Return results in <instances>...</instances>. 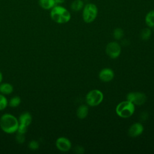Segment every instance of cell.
I'll return each instance as SVG.
<instances>
[{"instance_id": "7402d4cb", "label": "cell", "mask_w": 154, "mask_h": 154, "mask_svg": "<svg viewBox=\"0 0 154 154\" xmlns=\"http://www.w3.org/2000/svg\"><path fill=\"white\" fill-rule=\"evenodd\" d=\"M28 128V126H26V125H25L19 123L16 132H17V133H19V134H25L27 132Z\"/></svg>"}, {"instance_id": "603a6c76", "label": "cell", "mask_w": 154, "mask_h": 154, "mask_svg": "<svg viewBox=\"0 0 154 154\" xmlns=\"http://www.w3.org/2000/svg\"><path fill=\"white\" fill-rule=\"evenodd\" d=\"M25 137L24 136V134L17 133L16 135V141H17V143L22 144L25 142Z\"/></svg>"}, {"instance_id": "cb8c5ba5", "label": "cell", "mask_w": 154, "mask_h": 154, "mask_svg": "<svg viewBox=\"0 0 154 154\" xmlns=\"http://www.w3.org/2000/svg\"><path fill=\"white\" fill-rule=\"evenodd\" d=\"M66 0H55L56 5H62L64 3Z\"/></svg>"}, {"instance_id": "484cf974", "label": "cell", "mask_w": 154, "mask_h": 154, "mask_svg": "<svg viewBox=\"0 0 154 154\" xmlns=\"http://www.w3.org/2000/svg\"><path fill=\"white\" fill-rule=\"evenodd\" d=\"M2 79H3V75H2V73L1 71L0 70V84L2 82Z\"/></svg>"}, {"instance_id": "5b68a950", "label": "cell", "mask_w": 154, "mask_h": 154, "mask_svg": "<svg viewBox=\"0 0 154 154\" xmlns=\"http://www.w3.org/2000/svg\"><path fill=\"white\" fill-rule=\"evenodd\" d=\"M103 99V94L99 90H92L86 95L85 100L87 105L90 106L99 105Z\"/></svg>"}, {"instance_id": "3957f363", "label": "cell", "mask_w": 154, "mask_h": 154, "mask_svg": "<svg viewBox=\"0 0 154 154\" xmlns=\"http://www.w3.org/2000/svg\"><path fill=\"white\" fill-rule=\"evenodd\" d=\"M98 11V8L95 4L92 2L85 4L82 10V17L84 22L87 23L94 22L97 16Z\"/></svg>"}, {"instance_id": "d6986e66", "label": "cell", "mask_w": 154, "mask_h": 154, "mask_svg": "<svg viewBox=\"0 0 154 154\" xmlns=\"http://www.w3.org/2000/svg\"><path fill=\"white\" fill-rule=\"evenodd\" d=\"M8 101L5 95L0 93V111L5 109L8 106Z\"/></svg>"}, {"instance_id": "30bf717a", "label": "cell", "mask_w": 154, "mask_h": 154, "mask_svg": "<svg viewBox=\"0 0 154 154\" xmlns=\"http://www.w3.org/2000/svg\"><path fill=\"white\" fill-rule=\"evenodd\" d=\"M144 131V127L140 123H135L132 125L129 130L128 134L132 137H136L140 135Z\"/></svg>"}, {"instance_id": "d4e9b609", "label": "cell", "mask_w": 154, "mask_h": 154, "mask_svg": "<svg viewBox=\"0 0 154 154\" xmlns=\"http://www.w3.org/2000/svg\"><path fill=\"white\" fill-rule=\"evenodd\" d=\"M75 149H76L75 151H77L76 153H82V152H81L80 150H84V149L82 148V147H80V146H77Z\"/></svg>"}, {"instance_id": "2e32d148", "label": "cell", "mask_w": 154, "mask_h": 154, "mask_svg": "<svg viewBox=\"0 0 154 154\" xmlns=\"http://www.w3.org/2000/svg\"><path fill=\"white\" fill-rule=\"evenodd\" d=\"M88 114V107L85 105L79 106L76 111L77 117L80 119H85Z\"/></svg>"}, {"instance_id": "52a82bcc", "label": "cell", "mask_w": 154, "mask_h": 154, "mask_svg": "<svg viewBox=\"0 0 154 154\" xmlns=\"http://www.w3.org/2000/svg\"><path fill=\"white\" fill-rule=\"evenodd\" d=\"M106 54L112 59L117 58L121 53V47L116 42H109L106 46Z\"/></svg>"}, {"instance_id": "44dd1931", "label": "cell", "mask_w": 154, "mask_h": 154, "mask_svg": "<svg viewBox=\"0 0 154 154\" xmlns=\"http://www.w3.org/2000/svg\"><path fill=\"white\" fill-rule=\"evenodd\" d=\"M28 147L31 150H36L39 148V143L37 141L32 140L28 143Z\"/></svg>"}, {"instance_id": "ffe728a7", "label": "cell", "mask_w": 154, "mask_h": 154, "mask_svg": "<svg viewBox=\"0 0 154 154\" xmlns=\"http://www.w3.org/2000/svg\"><path fill=\"white\" fill-rule=\"evenodd\" d=\"M113 36L116 40H120L123 36V31L120 28H116L113 31Z\"/></svg>"}, {"instance_id": "ac0fdd59", "label": "cell", "mask_w": 154, "mask_h": 154, "mask_svg": "<svg viewBox=\"0 0 154 154\" xmlns=\"http://www.w3.org/2000/svg\"><path fill=\"white\" fill-rule=\"evenodd\" d=\"M152 35V31L150 28H144L140 34L141 38L143 40H147L149 39Z\"/></svg>"}, {"instance_id": "e0dca14e", "label": "cell", "mask_w": 154, "mask_h": 154, "mask_svg": "<svg viewBox=\"0 0 154 154\" xmlns=\"http://www.w3.org/2000/svg\"><path fill=\"white\" fill-rule=\"evenodd\" d=\"M21 103V99L18 96H14L12 97L8 101V105L11 108H16L19 106Z\"/></svg>"}, {"instance_id": "ba28073f", "label": "cell", "mask_w": 154, "mask_h": 154, "mask_svg": "<svg viewBox=\"0 0 154 154\" xmlns=\"http://www.w3.org/2000/svg\"><path fill=\"white\" fill-rule=\"evenodd\" d=\"M55 146L59 150L65 152L69 151L71 149L72 143L67 138L60 137L56 140Z\"/></svg>"}, {"instance_id": "4fadbf2b", "label": "cell", "mask_w": 154, "mask_h": 154, "mask_svg": "<svg viewBox=\"0 0 154 154\" xmlns=\"http://www.w3.org/2000/svg\"><path fill=\"white\" fill-rule=\"evenodd\" d=\"M38 4L45 10H51L56 5L55 0H38Z\"/></svg>"}, {"instance_id": "8992f818", "label": "cell", "mask_w": 154, "mask_h": 154, "mask_svg": "<svg viewBox=\"0 0 154 154\" xmlns=\"http://www.w3.org/2000/svg\"><path fill=\"white\" fill-rule=\"evenodd\" d=\"M126 99L134 105H141L146 102L147 97L145 94L141 92H131L127 94Z\"/></svg>"}, {"instance_id": "9a60e30c", "label": "cell", "mask_w": 154, "mask_h": 154, "mask_svg": "<svg viewBox=\"0 0 154 154\" xmlns=\"http://www.w3.org/2000/svg\"><path fill=\"white\" fill-rule=\"evenodd\" d=\"M84 5L83 0H74L70 4V9L74 12H78L82 10Z\"/></svg>"}, {"instance_id": "7a4b0ae2", "label": "cell", "mask_w": 154, "mask_h": 154, "mask_svg": "<svg viewBox=\"0 0 154 154\" xmlns=\"http://www.w3.org/2000/svg\"><path fill=\"white\" fill-rule=\"evenodd\" d=\"M51 19L55 23L64 24L71 19L70 12L62 5H55L50 10Z\"/></svg>"}, {"instance_id": "9c48e42d", "label": "cell", "mask_w": 154, "mask_h": 154, "mask_svg": "<svg viewBox=\"0 0 154 154\" xmlns=\"http://www.w3.org/2000/svg\"><path fill=\"white\" fill-rule=\"evenodd\" d=\"M114 76V73L112 70L109 68H105L101 70L99 73V79L105 82L111 81Z\"/></svg>"}, {"instance_id": "5bb4252c", "label": "cell", "mask_w": 154, "mask_h": 154, "mask_svg": "<svg viewBox=\"0 0 154 154\" xmlns=\"http://www.w3.org/2000/svg\"><path fill=\"white\" fill-rule=\"evenodd\" d=\"M144 21L146 25L150 28H154V9L147 13L145 16Z\"/></svg>"}, {"instance_id": "8fae6325", "label": "cell", "mask_w": 154, "mask_h": 154, "mask_svg": "<svg viewBox=\"0 0 154 154\" xmlns=\"http://www.w3.org/2000/svg\"><path fill=\"white\" fill-rule=\"evenodd\" d=\"M18 120L19 123L25 125L29 127L32 121V116L29 112H23L20 114Z\"/></svg>"}, {"instance_id": "7c38bea8", "label": "cell", "mask_w": 154, "mask_h": 154, "mask_svg": "<svg viewBox=\"0 0 154 154\" xmlns=\"http://www.w3.org/2000/svg\"><path fill=\"white\" fill-rule=\"evenodd\" d=\"M14 91L13 86L8 82H1L0 84V93L4 95H9Z\"/></svg>"}, {"instance_id": "6da1fadb", "label": "cell", "mask_w": 154, "mask_h": 154, "mask_svg": "<svg viewBox=\"0 0 154 154\" xmlns=\"http://www.w3.org/2000/svg\"><path fill=\"white\" fill-rule=\"evenodd\" d=\"M19 124L18 119L11 114L5 113L0 117V128L6 134H11L16 132Z\"/></svg>"}, {"instance_id": "277c9868", "label": "cell", "mask_w": 154, "mask_h": 154, "mask_svg": "<svg viewBox=\"0 0 154 154\" xmlns=\"http://www.w3.org/2000/svg\"><path fill=\"white\" fill-rule=\"evenodd\" d=\"M135 111V105L132 102L125 100L119 103L116 108V112L122 118L131 117Z\"/></svg>"}]
</instances>
